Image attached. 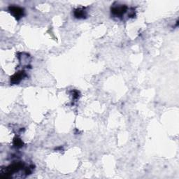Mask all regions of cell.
<instances>
[{"instance_id":"obj_1","label":"cell","mask_w":179,"mask_h":179,"mask_svg":"<svg viewBox=\"0 0 179 179\" xmlns=\"http://www.w3.org/2000/svg\"><path fill=\"white\" fill-rule=\"evenodd\" d=\"M9 11L16 20H20L24 15V9L18 6H10Z\"/></svg>"},{"instance_id":"obj_2","label":"cell","mask_w":179,"mask_h":179,"mask_svg":"<svg viewBox=\"0 0 179 179\" xmlns=\"http://www.w3.org/2000/svg\"><path fill=\"white\" fill-rule=\"evenodd\" d=\"M127 7L126 5H119L111 8V13L116 16H122L126 13Z\"/></svg>"},{"instance_id":"obj_3","label":"cell","mask_w":179,"mask_h":179,"mask_svg":"<svg viewBox=\"0 0 179 179\" xmlns=\"http://www.w3.org/2000/svg\"><path fill=\"white\" fill-rule=\"evenodd\" d=\"M25 71H21L19 72L16 73L14 75H13L11 78V83L12 84H18L19 83L22 78L25 77Z\"/></svg>"},{"instance_id":"obj_4","label":"cell","mask_w":179,"mask_h":179,"mask_svg":"<svg viewBox=\"0 0 179 179\" xmlns=\"http://www.w3.org/2000/svg\"><path fill=\"white\" fill-rule=\"evenodd\" d=\"M74 16H75L76 18H85L87 16L86 11L83 9H76L75 11H74Z\"/></svg>"},{"instance_id":"obj_5","label":"cell","mask_w":179,"mask_h":179,"mask_svg":"<svg viewBox=\"0 0 179 179\" xmlns=\"http://www.w3.org/2000/svg\"><path fill=\"white\" fill-rule=\"evenodd\" d=\"M14 145L17 148H21L22 146H23V142L20 138L16 137L14 139Z\"/></svg>"},{"instance_id":"obj_6","label":"cell","mask_w":179,"mask_h":179,"mask_svg":"<svg viewBox=\"0 0 179 179\" xmlns=\"http://www.w3.org/2000/svg\"><path fill=\"white\" fill-rule=\"evenodd\" d=\"M78 97H79V93H78V92L76 91V90H74V98L77 99V98H78Z\"/></svg>"}]
</instances>
